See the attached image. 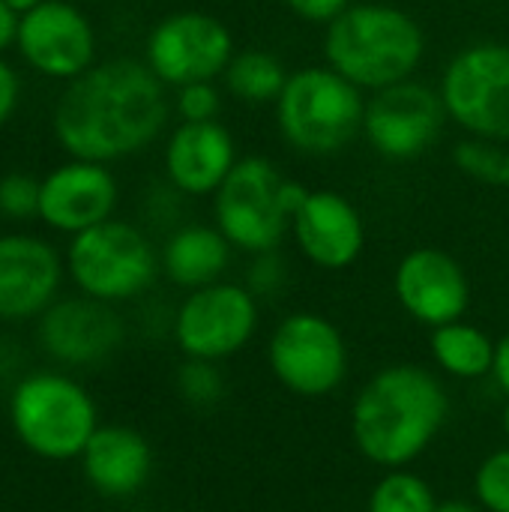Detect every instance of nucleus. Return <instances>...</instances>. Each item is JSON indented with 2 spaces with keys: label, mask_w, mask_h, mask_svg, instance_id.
<instances>
[{
  "label": "nucleus",
  "mask_w": 509,
  "mask_h": 512,
  "mask_svg": "<svg viewBox=\"0 0 509 512\" xmlns=\"http://www.w3.org/2000/svg\"><path fill=\"white\" fill-rule=\"evenodd\" d=\"M177 390L180 396L195 405V408H210L222 399L225 393V381L222 372L216 369V363L207 360H186L177 372Z\"/></svg>",
  "instance_id": "26"
},
{
  "label": "nucleus",
  "mask_w": 509,
  "mask_h": 512,
  "mask_svg": "<svg viewBox=\"0 0 509 512\" xmlns=\"http://www.w3.org/2000/svg\"><path fill=\"white\" fill-rule=\"evenodd\" d=\"M450 399L423 366H387L354 399L351 438L357 450L387 471L420 459L447 423Z\"/></svg>",
  "instance_id": "2"
},
{
  "label": "nucleus",
  "mask_w": 509,
  "mask_h": 512,
  "mask_svg": "<svg viewBox=\"0 0 509 512\" xmlns=\"http://www.w3.org/2000/svg\"><path fill=\"white\" fill-rule=\"evenodd\" d=\"M234 135L219 123H180L165 144L168 183L183 195H216L237 165Z\"/></svg>",
  "instance_id": "19"
},
{
  "label": "nucleus",
  "mask_w": 509,
  "mask_h": 512,
  "mask_svg": "<svg viewBox=\"0 0 509 512\" xmlns=\"http://www.w3.org/2000/svg\"><path fill=\"white\" fill-rule=\"evenodd\" d=\"M453 162L459 165L462 174L471 180H480L486 186H501L509 189V147L498 141H483V138H465L453 150Z\"/></svg>",
  "instance_id": "25"
},
{
  "label": "nucleus",
  "mask_w": 509,
  "mask_h": 512,
  "mask_svg": "<svg viewBox=\"0 0 509 512\" xmlns=\"http://www.w3.org/2000/svg\"><path fill=\"white\" fill-rule=\"evenodd\" d=\"M306 195L309 189L288 180L270 159L243 156L213 195V219L234 249L276 252Z\"/></svg>",
  "instance_id": "5"
},
{
  "label": "nucleus",
  "mask_w": 509,
  "mask_h": 512,
  "mask_svg": "<svg viewBox=\"0 0 509 512\" xmlns=\"http://www.w3.org/2000/svg\"><path fill=\"white\" fill-rule=\"evenodd\" d=\"M234 54V36L225 21L198 9L165 15L144 45V63L165 87L216 81Z\"/></svg>",
  "instance_id": "10"
},
{
  "label": "nucleus",
  "mask_w": 509,
  "mask_h": 512,
  "mask_svg": "<svg viewBox=\"0 0 509 512\" xmlns=\"http://www.w3.org/2000/svg\"><path fill=\"white\" fill-rule=\"evenodd\" d=\"M159 270L147 234L129 222L108 219L69 240L66 273L84 297L99 303H126L141 297Z\"/></svg>",
  "instance_id": "7"
},
{
  "label": "nucleus",
  "mask_w": 509,
  "mask_h": 512,
  "mask_svg": "<svg viewBox=\"0 0 509 512\" xmlns=\"http://www.w3.org/2000/svg\"><path fill=\"white\" fill-rule=\"evenodd\" d=\"M3 3H9L18 15H24V12H30V9H36L42 0H3Z\"/></svg>",
  "instance_id": "36"
},
{
  "label": "nucleus",
  "mask_w": 509,
  "mask_h": 512,
  "mask_svg": "<svg viewBox=\"0 0 509 512\" xmlns=\"http://www.w3.org/2000/svg\"><path fill=\"white\" fill-rule=\"evenodd\" d=\"M288 78L291 72L285 69V63L276 54L258 48L237 51L222 75L225 90L246 105H276Z\"/></svg>",
  "instance_id": "23"
},
{
  "label": "nucleus",
  "mask_w": 509,
  "mask_h": 512,
  "mask_svg": "<svg viewBox=\"0 0 509 512\" xmlns=\"http://www.w3.org/2000/svg\"><path fill=\"white\" fill-rule=\"evenodd\" d=\"M174 108L180 114V123H210V120H219L222 93L216 81H195V84L177 87Z\"/></svg>",
  "instance_id": "29"
},
{
  "label": "nucleus",
  "mask_w": 509,
  "mask_h": 512,
  "mask_svg": "<svg viewBox=\"0 0 509 512\" xmlns=\"http://www.w3.org/2000/svg\"><path fill=\"white\" fill-rule=\"evenodd\" d=\"M504 432H507V438H509V402H507V408H504Z\"/></svg>",
  "instance_id": "37"
},
{
  "label": "nucleus",
  "mask_w": 509,
  "mask_h": 512,
  "mask_svg": "<svg viewBox=\"0 0 509 512\" xmlns=\"http://www.w3.org/2000/svg\"><path fill=\"white\" fill-rule=\"evenodd\" d=\"M78 3H99V0H78Z\"/></svg>",
  "instance_id": "38"
},
{
  "label": "nucleus",
  "mask_w": 509,
  "mask_h": 512,
  "mask_svg": "<svg viewBox=\"0 0 509 512\" xmlns=\"http://www.w3.org/2000/svg\"><path fill=\"white\" fill-rule=\"evenodd\" d=\"M495 384L507 393L509 399V330L495 342V366H492Z\"/></svg>",
  "instance_id": "33"
},
{
  "label": "nucleus",
  "mask_w": 509,
  "mask_h": 512,
  "mask_svg": "<svg viewBox=\"0 0 509 512\" xmlns=\"http://www.w3.org/2000/svg\"><path fill=\"white\" fill-rule=\"evenodd\" d=\"M18 105V75L15 69L0 57V126L12 117Z\"/></svg>",
  "instance_id": "32"
},
{
  "label": "nucleus",
  "mask_w": 509,
  "mask_h": 512,
  "mask_svg": "<svg viewBox=\"0 0 509 512\" xmlns=\"http://www.w3.org/2000/svg\"><path fill=\"white\" fill-rule=\"evenodd\" d=\"M255 330L258 297L237 282H216L189 291L174 315V342L186 360H228L249 345Z\"/></svg>",
  "instance_id": "11"
},
{
  "label": "nucleus",
  "mask_w": 509,
  "mask_h": 512,
  "mask_svg": "<svg viewBox=\"0 0 509 512\" xmlns=\"http://www.w3.org/2000/svg\"><path fill=\"white\" fill-rule=\"evenodd\" d=\"M9 423L24 450L45 462L81 459L99 429V411L84 384L63 372H30L9 396Z\"/></svg>",
  "instance_id": "6"
},
{
  "label": "nucleus",
  "mask_w": 509,
  "mask_h": 512,
  "mask_svg": "<svg viewBox=\"0 0 509 512\" xmlns=\"http://www.w3.org/2000/svg\"><path fill=\"white\" fill-rule=\"evenodd\" d=\"M267 363L294 396L324 399L348 375V348L333 321L315 312H294L273 330Z\"/></svg>",
  "instance_id": "9"
},
{
  "label": "nucleus",
  "mask_w": 509,
  "mask_h": 512,
  "mask_svg": "<svg viewBox=\"0 0 509 512\" xmlns=\"http://www.w3.org/2000/svg\"><path fill=\"white\" fill-rule=\"evenodd\" d=\"M438 510V501H435V492L432 486L405 471V468H396V471H387L372 495H369V512H435Z\"/></svg>",
  "instance_id": "24"
},
{
  "label": "nucleus",
  "mask_w": 509,
  "mask_h": 512,
  "mask_svg": "<svg viewBox=\"0 0 509 512\" xmlns=\"http://www.w3.org/2000/svg\"><path fill=\"white\" fill-rule=\"evenodd\" d=\"M435 512H483V507L468 504V501H444V504H438Z\"/></svg>",
  "instance_id": "35"
},
{
  "label": "nucleus",
  "mask_w": 509,
  "mask_h": 512,
  "mask_svg": "<svg viewBox=\"0 0 509 512\" xmlns=\"http://www.w3.org/2000/svg\"><path fill=\"white\" fill-rule=\"evenodd\" d=\"M474 492L486 512H509V447L480 462L474 474Z\"/></svg>",
  "instance_id": "27"
},
{
  "label": "nucleus",
  "mask_w": 509,
  "mask_h": 512,
  "mask_svg": "<svg viewBox=\"0 0 509 512\" xmlns=\"http://www.w3.org/2000/svg\"><path fill=\"white\" fill-rule=\"evenodd\" d=\"M426 57L417 18L390 3H351L324 30V60L366 93L414 78Z\"/></svg>",
  "instance_id": "3"
},
{
  "label": "nucleus",
  "mask_w": 509,
  "mask_h": 512,
  "mask_svg": "<svg viewBox=\"0 0 509 512\" xmlns=\"http://www.w3.org/2000/svg\"><path fill=\"white\" fill-rule=\"evenodd\" d=\"M168 123L165 84L144 60L114 57L69 81L54 108V135L72 159L114 162L150 147Z\"/></svg>",
  "instance_id": "1"
},
{
  "label": "nucleus",
  "mask_w": 509,
  "mask_h": 512,
  "mask_svg": "<svg viewBox=\"0 0 509 512\" xmlns=\"http://www.w3.org/2000/svg\"><path fill=\"white\" fill-rule=\"evenodd\" d=\"M15 45L39 75L60 81H75L96 57L93 24L69 0H42L36 9L24 12Z\"/></svg>",
  "instance_id": "13"
},
{
  "label": "nucleus",
  "mask_w": 509,
  "mask_h": 512,
  "mask_svg": "<svg viewBox=\"0 0 509 512\" xmlns=\"http://www.w3.org/2000/svg\"><path fill=\"white\" fill-rule=\"evenodd\" d=\"M447 108L441 93L417 78L393 84L366 99L363 135L369 147L393 162L423 156L444 132Z\"/></svg>",
  "instance_id": "12"
},
{
  "label": "nucleus",
  "mask_w": 509,
  "mask_h": 512,
  "mask_svg": "<svg viewBox=\"0 0 509 512\" xmlns=\"http://www.w3.org/2000/svg\"><path fill=\"white\" fill-rule=\"evenodd\" d=\"M393 291L402 309L432 330L462 321L471 306V282L462 264L435 246L411 249L399 261Z\"/></svg>",
  "instance_id": "14"
},
{
  "label": "nucleus",
  "mask_w": 509,
  "mask_h": 512,
  "mask_svg": "<svg viewBox=\"0 0 509 512\" xmlns=\"http://www.w3.org/2000/svg\"><path fill=\"white\" fill-rule=\"evenodd\" d=\"M153 453L141 432L129 426H99L81 453L84 480L105 498H132L150 480Z\"/></svg>",
  "instance_id": "20"
},
{
  "label": "nucleus",
  "mask_w": 509,
  "mask_h": 512,
  "mask_svg": "<svg viewBox=\"0 0 509 512\" xmlns=\"http://www.w3.org/2000/svg\"><path fill=\"white\" fill-rule=\"evenodd\" d=\"M447 120L468 138L509 141V45L474 42L453 54L438 84Z\"/></svg>",
  "instance_id": "8"
},
{
  "label": "nucleus",
  "mask_w": 509,
  "mask_h": 512,
  "mask_svg": "<svg viewBox=\"0 0 509 512\" xmlns=\"http://www.w3.org/2000/svg\"><path fill=\"white\" fill-rule=\"evenodd\" d=\"M117 180L99 162L72 159L42 180L39 219L60 234H81L114 219Z\"/></svg>",
  "instance_id": "17"
},
{
  "label": "nucleus",
  "mask_w": 509,
  "mask_h": 512,
  "mask_svg": "<svg viewBox=\"0 0 509 512\" xmlns=\"http://www.w3.org/2000/svg\"><path fill=\"white\" fill-rule=\"evenodd\" d=\"M273 108L282 141L306 156H333L363 135V90L327 63L291 72Z\"/></svg>",
  "instance_id": "4"
},
{
  "label": "nucleus",
  "mask_w": 509,
  "mask_h": 512,
  "mask_svg": "<svg viewBox=\"0 0 509 512\" xmlns=\"http://www.w3.org/2000/svg\"><path fill=\"white\" fill-rule=\"evenodd\" d=\"M18 24H21V15L9 3L0 0V54L18 39Z\"/></svg>",
  "instance_id": "34"
},
{
  "label": "nucleus",
  "mask_w": 509,
  "mask_h": 512,
  "mask_svg": "<svg viewBox=\"0 0 509 512\" xmlns=\"http://www.w3.org/2000/svg\"><path fill=\"white\" fill-rule=\"evenodd\" d=\"M432 357L435 363L459 378V381H477L492 375L495 366V342L474 324L453 321L438 330H432Z\"/></svg>",
  "instance_id": "22"
},
{
  "label": "nucleus",
  "mask_w": 509,
  "mask_h": 512,
  "mask_svg": "<svg viewBox=\"0 0 509 512\" xmlns=\"http://www.w3.org/2000/svg\"><path fill=\"white\" fill-rule=\"evenodd\" d=\"M36 339L60 366H96L123 345V321L108 303L66 297L39 315Z\"/></svg>",
  "instance_id": "15"
},
{
  "label": "nucleus",
  "mask_w": 509,
  "mask_h": 512,
  "mask_svg": "<svg viewBox=\"0 0 509 512\" xmlns=\"http://www.w3.org/2000/svg\"><path fill=\"white\" fill-rule=\"evenodd\" d=\"M291 234L297 249L321 270L351 267L366 246V225L360 210L333 189H309L294 213Z\"/></svg>",
  "instance_id": "18"
},
{
  "label": "nucleus",
  "mask_w": 509,
  "mask_h": 512,
  "mask_svg": "<svg viewBox=\"0 0 509 512\" xmlns=\"http://www.w3.org/2000/svg\"><path fill=\"white\" fill-rule=\"evenodd\" d=\"M285 279L288 276H285V264H282L279 252H264V255H255V261L249 267L246 288L255 297H273V294H279Z\"/></svg>",
  "instance_id": "30"
},
{
  "label": "nucleus",
  "mask_w": 509,
  "mask_h": 512,
  "mask_svg": "<svg viewBox=\"0 0 509 512\" xmlns=\"http://www.w3.org/2000/svg\"><path fill=\"white\" fill-rule=\"evenodd\" d=\"M39 192H42V180L21 174V171L3 174L0 177V213L6 219L39 216Z\"/></svg>",
  "instance_id": "28"
},
{
  "label": "nucleus",
  "mask_w": 509,
  "mask_h": 512,
  "mask_svg": "<svg viewBox=\"0 0 509 512\" xmlns=\"http://www.w3.org/2000/svg\"><path fill=\"white\" fill-rule=\"evenodd\" d=\"M231 243L216 225H183L162 246L165 276L189 291L216 285L231 264Z\"/></svg>",
  "instance_id": "21"
},
{
  "label": "nucleus",
  "mask_w": 509,
  "mask_h": 512,
  "mask_svg": "<svg viewBox=\"0 0 509 512\" xmlns=\"http://www.w3.org/2000/svg\"><path fill=\"white\" fill-rule=\"evenodd\" d=\"M285 9L291 15H297L300 21H309V24H330L336 21L354 0H282Z\"/></svg>",
  "instance_id": "31"
},
{
  "label": "nucleus",
  "mask_w": 509,
  "mask_h": 512,
  "mask_svg": "<svg viewBox=\"0 0 509 512\" xmlns=\"http://www.w3.org/2000/svg\"><path fill=\"white\" fill-rule=\"evenodd\" d=\"M63 258L33 234L0 237V321H33L57 303Z\"/></svg>",
  "instance_id": "16"
}]
</instances>
